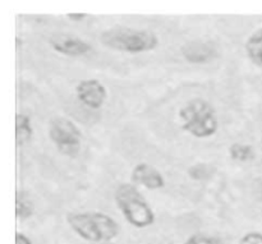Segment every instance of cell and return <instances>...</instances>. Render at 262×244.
<instances>
[{"label": "cell", "instance_id": "cell-7", "mask_svg": "<svg viewBox=\"0 0 262 244\" xmlns=\"http://www.w3.org/2000/svg\"><path fill=\"white\" fill-rule=\"evenodd\" d=\"M49 45L55 53L71 58H81L92 50V46L86 40L69 33H55L50 36Z\"/></svg>", "mask_w": 262, "mask_h": 244}, {"label": "cell", "instance_id": "cell-4", "mask_svg": "<svg viewBox=\"0 0 262 244\" xmlns=\"http://www.w3.org/2000/svg\"><path fill=\"white\" fill-rule=\"evenodd\" d=\"M114 201L125 221L137 229L155 224V212L143 194L130 183H123L114 192Z\"/></svg>", "mask_w": 262, "mask_h": 244}, {"label": "cell", "instance_id": "cell-18", "mask_svg": "<svg viewBox=\"0 0 262 244\" xmlns=\"http://www.w3.org/2000/svg\"><path fill=\"white\" fill-rule=\"evenodd\" d=\"M66 15L71 20H83L87 17L86 13H67Z\"/></svg>", "mask_w": 262, "mask_h": 244}, {"label": "cell", "instance_id": "cell-11", "mask_svg": "<svg viewBox=\"0 0 262 244\" xmlns=\"http://www.w3.org/2000/svg\"><path fill=\"white\" fill-rule=\"evenodd\" d=\"M33 137L32 119L30 115L18 113L15 115V141L17 146H25Z\"/></svg>", "mask_w": 262, "mask_h": 244}, {"label": "cell", "instance_id": "cell-14", "mask_svg": "<svg viewBox=\"0 0 262 244\" xmlns=\"http://www.w3.org/2000/svg\"><path fill=\"white\" fill-rule=\"evenodd\" d=\"M210 173H211L210 168L205 164H197L188 169V175L194 181H204V179L209 178Z\"/></svg>", "mask_w": 262, "mask_h": 244}, {"label": "cell", "instance_id": "cell-9", "mask_svg": "<svg viewBox=\"0 0 262 244\" xmlns=\"http://www.w3.org/2000/svg\"><path fill=\"white\" fill-rule=\"evenodd\" d=\"M184 60L192 64H204L216 58L217 49L214 43L193 41L182 48Z\"/></svg>", "mask_w": 262, "mask_h": 244}, {"label": "cell", "instance_id": "cell-13", "mask_svg": "<svg viewBox=\"0 0 262 244\" xmlns=\"http://www.w3.org/2000/svg\"><path fill=\"white\" fill-rule=\"evenodd\" d=\"M228 152H229L230 159L238 163H248L255 158L253 147L247 143H233L230 145Z\"/></svg>", "mask_w": 262, "mask_h": 244}, {"label": "cell", "instance_id": "cell-12", "mask_svg": "<svg viewBox=\"0 0 262 244\" xmlns=\"http://www.w3.org/2000/svg\"><path fill=\"white\" fill-rule=\"evenodd\" d=\"M35 212L32 199L28 197L27 193L22 191L17 192V198H15V217L17 220L25 221L28 220Z\"/></svg>", "mask_w": 262, "mask_h": 244}, {"label": "cell", "instance_id": "cell-6", "mask_svg": "<svg viewBox=\"0 0 262 244\" xmlns=\"http://www.w3.org/2000/svg\"><path fill=\"white\" fill-rule=\"evenodd\" d=\"M76 96L82 105L91 110H99L107 99V90L99 79H82L76 86Z\"/></svg>", "mask_w": 262, "mask_h": 244}, {"label": "cell", "instance_id": "cell-19", "mask_svg": "<svg viewBox=\"0 0 262 244\" xmlns=\"http://www.w3.org/2000/svg\"><path fill=\"white\" fill-rule=\"evenodd\" d=\"M261 150H262V138H261Z\"/></svg>", "mask_w": 262, "mask_h": 244}, {"label": "cell", "instance_id": "cell-3", "mask_svg": "<svg viewBox=\"0 0 262 244\" xmlns=\"http://www.w3.org/2000/svg\"><path fill=\"white\" fill-rule=\"evenodd\" d=\"M178 118L182 129L200 140L212 137L219 129L216 110L202 97H194L187 101L179 109Z\"/></svg>", "mask_w": 262, "mask_h": 244}, {"label": "cell", "instance_id": "cell-10", "mask_svg": "<svg viewBox=\"0 0 262 244\" xmlns=\"http://www.w3.org/2000/svg\"><path fill=\"white\" fill-rule=\"evenodd\" d=\"M245 51L251 63L262 71V27L248 36L245 42Z\"/></svg>", "mask_w": 262, "mask_h": 244}, {"label": "cell", "instance_id": "cell-1", "mask_svg": "<svg viewBox=\"0 0 262 244\" xmlns=\"http://www.w3.org/2000/svg\"><path fill=\"white\" fill-rule=\"evenodd\" d=\"M67 223L76 235L90 243L112 242L120 232L119 224L100 211L71 212L67 215Z\"/></svg>", "mask_w": 262, "mask_h": 244}, {"label": "cell", "instance_id": "cell-16", "mask_svg": "<svg viewBox=\"0 0 262 244\" xmlns=\"http://www.w3.org/2000/svg\"><path fill=\"white\" fill-rule=\"evenodd\" d=\"M238 244H262V233L250 232L243 235Z\"/></svg>", "mask_w": 262, "mask_h": 244}, {"label": "cell", "instance_id": "cell-2", "mask_svg": "<svg viewBox=\"0 0 262 244\" xmlns=\"http://www.w3.org/2000/svg\"><path fill=\"white\" fill-rule=\"evenodd\" d=\"M100 42L110 50L127 54H143L156 50L159 36L148 30L114 26L100 35Z\"/></svg>", "mask_w": 262, "mask_h": 244}, {"label": "cell", "instance_id": "cell-8", "mask_svg": "<svg viewBox=\"0 0 262 244\" xmlns=\"http://www.w3.org/2000/svg\"><path fill=\"white\" fill-rule=\"evenodd\" d=\"M130 181L145 187L150 191H156L165 187V178L155 166L147 163H138L133 166Z\"/></svg>", "mask_w": 262, "mask_h": 244}, {"label": "cell", "instance_id": "cell-17", "mask_svg": "<svg viewBox=\"0 0 262 244\" xmlns=\"http://www.w3.org/2000/svg\"><path fill=\"white\" fill-rule=\"evenodd\" d=\"M15 244H32V240L23 233H15Z\"/></svg>", "mask_w": 262, "mask_h": 244}, {"label": "cell", "instance_id": "cell-15", "mask_svg": "<svg viewBox=\"0 0 262 244\" xmlns=\"http://www.w3.org/2000/svg\"><path fill=\"white\" fill-rule=\"evenodd\" d=\"M183 244H220V239L214 235L197 233V234L191 235Z\"/></svg>", "mask_w": 262, "mask_h": 244}, {"label": "cell", "instance_id": "cell-5", "mask_svg": "<svg viewBox=\"0 0 262 244\" xmlns=\"http://www.w3.org/2000/svg\"><path fill=\"white\" fill-rule=\"evenodd\" d=\"M49 138L56 150L68 158H77L82 147V132L78 125L66 117H55L49 122Z\"/></svg>", "mask_w": 262, "mask_h": 244}]
</instances>
